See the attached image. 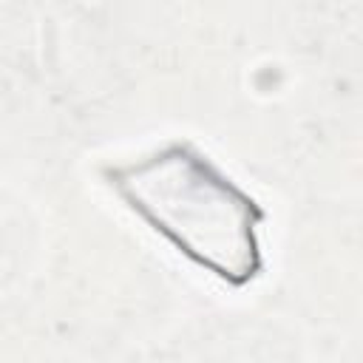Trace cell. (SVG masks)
Wrapping results in <instances>:
<instances>
[{
  "instance_id": "6da1fadb",
  "label": "cell",
  "mask_w": 363,
  "mask_h": 363,
  "mask_svg": "<svg viewBox=\"0 0 363 363\" xmlns=\"http://www.w3.org/2000/svg\"><path fill=\"white\" fill-rule=\"evenodd\" d=\"M111 179L136 213L216 275L244 284L261 267L255 224L264 213L190 147L173 145Z\"/></svg>"
}]
</instances>
